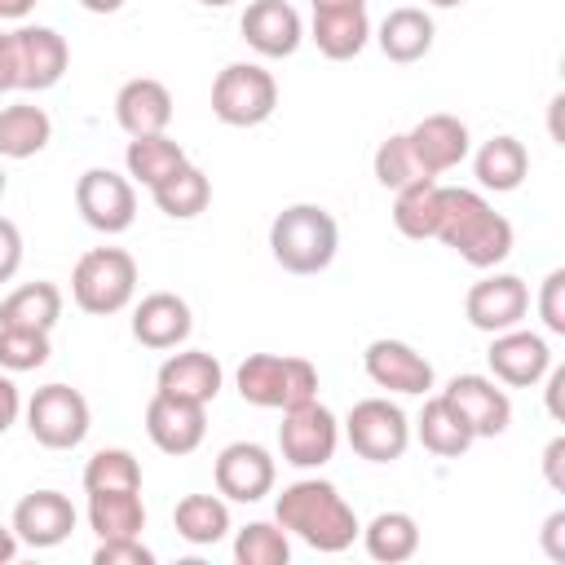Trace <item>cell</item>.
I'll use <instances>...</instances> for the list:
<instances>
[{"label": "cell", "instance_id": "obj_48", "mask_svg": "<svg viewBox=\"0 0 565 565\" xmlns=\"http://www.w3.org/2000/svg\"><path fill=\"white\" fill-rule=\"evenodd\" d=\"M18 556V534H13V525H0V565H9Z\"/></svg>", "mask_w": 565, "mask_h": 565}, {"label": "cell", "instance_id": "obj_18", "mask_svg": "<svg viewBox=\"0 0 565 565\" xmlns=\"http://www.w3.org/2000/svg\"><path fill=\"white\" fill-rule=\"evenodd\" d=\"M415 163L424 177H441L450 168H459L468 159V124L455 115H424L411 132H406Z\"/></svg>", "mask_w": 565, "mask_h": 565}, {"label": "cell", "instance_id": "obj_22", "mask_svg": "<svg viewBox=\"0 0 565 565\" xmlns=\"http://www.w3.org/2000/svg\"><path fill=\"white\" fill-rule=\"evenodd\" d=\"M194 318H190V305L177 296V291H150L137 309H132V340L146 344V349H177L185 344Z\"/></svg>", "mask_w": 565, "mask_h": 565}, {"label": "cell", "instance_id": "obj_2", "mask_svg": "<svg viewBox=\"0 0 565 565\" xmlns=\"http://www.w3.org/2000/svg\"><path fill=\"white\" fill-rule=\"evenodd\" d=\"M450 252H459L472 269H494L512 252V221L499 216L477 190L463 185H441V216L437 234Z\"/></svg>", "mask_w": 565, "mask_h": 565}, {"label": "cell", "instance_id": "obj_44", "mask_svg": "<svg viewBox=\"0 0 565 565\" xmlns=\"http://www.w3.org/2000/svg\"><path fill=\"white\" fill-rule=\"evenodd\" d=\"M18 411H22V397H18V384L9 375H0V437L18 424Z\"/></svg>", "mask_w": 565, "mask_h": 565}, {"label": "cell", "instance_id": "obj_3", "mask_svg": "<svg viewBox=\"0 0 565 565\" xmlns=\"http://www.w3.org/2000/svg\"><path fill=\"white\" fill-rule=\"evenodd\" d=\"M340 225L322 203H291L269 225V252L287 274H322L335 260Z\"/></svg>", "mask_w": 565, "mask_h": 565}, {"label": "cell", "instance_id": "obj_34", "mask_svg": "<svg viewBox=\"0 0 565 565\" xmlns=\"http://www.w3.org/2000/svg\"><path fill=\"white\" fill-rule=\"evenodd\" d=\"M172 525H177V534L185 543L212 547V543H221L230 534V508L216 494H185L177 503V512H172Z\"/></svg>", "mask_w": 565, "mask_h": 565}, {"label": "cell", "instance_id": "obj_28", "mask_svg": "<svg viewBox=\"0 0 565 565\" xmlns=\"http://www.w3.org/2000/svg\"><path fill=\"white\" fill-rule=\"evenodd\" d=\"M88 525L97 539H128L146 530L141 490H93L88 494Z\"/></svg>", "mask_w": 565, "mask_h": 565}, {"label": "cell", "instance_id": "obj_45", "mask_svg": "<svg viewBox=\"0 0 565 565\" xmlns=\"http://www.w3.org/2000/svg\"><path fill=\"white\" fill-rule=\"evenodd\" d=\"M543 547H547L552 561L565 565V512H552V516L543 521Z\"/></svg>", "mask_w": 565, "mask_h": 565}, {"label": "cell", "instance_id": "obj_23", "mask_svg": "<svg viewBox=\"0 0 565 565\" xmlns=\"http://www.w3.org/2000/svg\"><path fill=\"white\" fill-rule=\"evenodd\" d=\"M221 380H225L221 362L203 349H181L159 366V393H172V397H185V402H199V406L216 402Z\"/></svg>", "mask_w": 565, "mask_h": 565}, {"label": "cell", "instance_id": "obj_36", "mask_svg": "<svg viewBox=\"0 0 565 565\" xmlns=\"http://www.w3.org/2000/svg\"><path fill=\"white\" fill-rule=\"evenodd\" d=\"M84 490H141V463L124 446H106L84 463Z\"/></svg>", "mask_w": 565, "mask_h": 565}, {"label": "cell", "instance_id": "obj_37", "mask_svg": "<svg viewBox=\"0 0 565 565\" xmlns=\"http://www.w3.org/2000/svg\"><path fill=\"white\" fill-rule=\"evenodd\" d=\"M234 561L238 565H287L291 561L287 530L278 521H252V525H243L238 539H234Z\"/></svg>", "mask_w": 565, "mask_h": 565}, {"label": "cell", "instance_id": "obj_47", "mask_svg": "<svg viewBox=\"0 0 565 565\" xmlns=\"http://www.w3.org/2000/svg\"><path fill=\"white\" fill-rule=\"evenodd\" d=\"M561 388H565V366H547V415H552V419H565V411H561Z\"/></svg>", "mask_w": 565, "mask_h": 565}, {"label": "cell", "instance_id": "obj_53", "mask_svg": "<svg viewBox=\"0 0 565 565\" xmlns=\"http://www.w3.org/2000/svg\"><path fill=\"white\" fill-rule=\"evenodd\" d=\"M199 4H207V9H225V4H234V0H199Z\"/></svg>", "mask_w": 565, "mask_h": 565}, {"label": "cell", "instance_id": "obj_29", "mask_svg": "<svg viewBox=\"0 0 565 565\" xmlns=\"http://www.w3.org/2000/svg\"><path fill=\"white\" fill-rule=\"evenodd\" d=\"M472 172H477V181H481L486 190L508 194V190H516V185L525 181V172H530V154H525V146H521L516 137L503 132V137H490V141L477 150Z\"/></svg>", "mask_w": 565, "mask_h": 565}, {"label": "cell", "instance_id": "obj_12", "mask_svg": "<svg viewBox=\"0 0 565 565\" xmlns=\"http://www.w3.org/2000/svg\"><path fill=\"white\" fill-rule=\"evenodd\" d=\"M216 490L234 503H256L274 490V477H278V463L265 446L256 441H230L221 455H216Z\"/></svg>", "mask_w": 565, "mask_h": 565}, {"label": "cell", "instance_id": "obj_11", "mask_svg": "<svg viewBox=\"0 0 565 565\" xmlns=\"http://www.w3.org/2000/svg\"><path fill=\"white\" fill-rule=\"evenodd\" d=\"M525 313H530V287L516 274H490V278L472 282L463 296V318L486 335L521 327Z\"/></svg>", "mask_w": 565, "mask_h": 565}, {"label": "cell", "instance_id": "obj_4", "mask_svg": "<svg viewBox=\"0 0 565 565\" xmlns=\"http://www.w3.org/2000/svg\"><path fill=\"white\" fill-rule=\"evenodd\" d=\"M238 397L260 411H291L318 397V371L309 358H278V353H247L234 371Z\"/></svg>", "mask_w": 565, "mask_h": 565}, {"label": "cell", "instance_id": "obj_35", "mask_svg": "<svg viewBox=\"0 0 565 565\" xmlns=\"http://www.w3.org/2000/svg\"><path fill=\"white\" fill-rule=\"evenodd\" d=\"M362 534V543H366V552L375 556V561H384V565H397V561H411L415 552H419V525H415V516L411 512H380L366 530H358Z\"/></svg>", "mask_w": 565, "mask_h": 565}, {"label": "cell", "instance_id": "obj_32", "mask_svg": "<svg viewBox=\"0 0 565 565\" xmlns=\"http://www.w3.org/2000/svg\"><path fill=\"white\" fill-rule=\"evenodd\" d=\"M124 163H128V177L141 181V185H159L163 177H172L177 168H185V150L181 141H172L168 132H150V137H132L128 150H124Z\"/></svg>", "mask_w": 565, "mask_h": 565}, {"label": "cell", "instance_id": "obj_54", "mask_svg": "<svg viewBox=\"0 0 565 565\" xmlns=\"http://www.w3.org/2000/svg\"><path fill=\"white\" fill-rule=\"evenodd\" d=\"M0 194H4V168H0Z\"/></svg>", "mask_w": 565, "mask_h": 565}, {"label": "cell", "instance_id": "obj_42", "mask_svg": "<svg viewBox=\"0 0 565 565\" xmlns=\"http://www.w3.org/2000/svg\"><path fill=\"white\" fill-rule=\"evenodd\" d=\"M18 265H22V230L9 216H0V282H9Z\"/></svg>", "mask_w": 565, "mask_h": 565}, {"label": "cell", "instance_id": "obj_15", "mask_svg": "<svg viewBox=\"0 0 565 565\" xmlns=\"http://www.w3.org/2000/svg\"><path fill=\"white\" fill-rule=\"evenodd\" d=\"M13 35V57H18V88L44 93L66 75L71 49L53 26H18Z\"/></svg>", "mask_w": 565, "mask_h": 565}, {"label": "cell", "instance_id": "obj_38", "mask_svg": "<svg viewBox=\"0 0 565 565\" xmlns=\"http://www.w3.org/2000/svg\"><path fill=\"white\" fill-rule=\"evenodd\" d=\"M49 331L40 327H0V371H40L49 362Z\"/></svg>", "mask_w": 565, "mask_h": 565}, {"label": "cell", "instance_id": "obj_39", "mask_svg": "<svg viewBox=\"0 0 565 565\" xmlns=\"http://www.w3.org/2000/svg\"><path fill=\"white\" fill-rule=\"evenodd\" d=\"M371 168H375V181H380L384 190H402V185H411V181H419V177H424V172H419V163H415V150H411L406 132L384 137V141L375 146Z\"/></svg>", "mask_w": 565, "mask_h": 565}, {"label": "cell", "instance_id": "obj_27", "mask_svg": "<svg viewBox=\"0 0 565 565\" xmlns=\"http://www.w3.org/2000/svg\"><path fill=\"white\" fill-rule=\"evenodd\" d=\"M437 216H441V181L437 177H419L402 190H393V225L406 238H433L437 234Z\"/></svg>", "mask_w": 565, "mask_h": 565}, {"label": "cell", "instance_id": "obj_30", "mask_svg": "<svg viewBox=\"0 0 565 565\" xmlns=\"http://www.w3.org/2000/svg\"><path fill=\"white\" fill-rule=\"evenodd\" d=\"M62 318V291L57 282H22L18 291H9L0 300V327H40L53 331Z\"/></svg>", "mask_w": 565, "mask_h": 565}, {"label": "cell", "instance_id": "obj_16", "mask_svg": "<svg viewBox=\"0 0 565 565\" xmlns=\"http://www.w3.org/2000/svg\"><path fill=\"white\" fill-rule=\"evenodd\" d=\"M486 362L494 371V380L512 384V388H530L547 375L552 366V349L539 331H525V327H512V331H499L486 349Z\"/></svg>", "mask_w": 565, "mask_h": 565}, {"label": "cell", "instance_id": "obj_7", "mask_svg": "<svg viewBox=\"0 0 565 565\" xmlns=\"http://www.w3.org/2000/svg\"><path fill=\"white\" fill-rule=\"evenodd\" d=\"M88 424H93L88 402L71 384H44L26 402V428L49 450H75L88 437Z\"/></svg>", "mask_w": 565, "mask_h": 565}, {"label": "cell", "instance_id": "obj_13", "mask_svg": "<svg viewBox=\"0 0 565 565\" xmlns=\"http://www.w3.org/2000/svg\"><path fill=\"white\" fill-rule=\"evenodd\" d=\"M441 397L468 419L472 437H499L512 424V397L490 375H455L441 388Z\"/></svg>", "mask_w": 565, "mask_h": 565}, {"label": "cell", "instance_id": "obj_31", "mask_svg": "<svg viewBox=\"0 0 565 565\" xmlns=\"http://www.w3.org/2000/svg\"><path fill=\"white\" fill-rule=\"evenodd\" d=\"M53 137V119L40 106H4L0 110V159H31L49 146Z\"/></svg>", "mask_w": 565, "mask_h": 565}, {"label": "cell", "instance_id": "obj_20", "mask_svg": "<svg viewBox=\"0 0 565 565\" xmlns=\"http://www.w3.org/2000/svg\"><path fill=\"white\" fill-rule=\"evenodd\" d=\"M243 40L260 53V57H291L305 40L300 13L287 0H252L243 13Z\"/></svg>", "mask_w": 565, "mask_h": 565}, {"label": "cell", "instance_id": "obj_6", "mask_svg": "<svg viewBox=\"0 0 565 565\" xmlns=\"http://www.w3.org/2000/svg\"><path fill=\"white\" fill-rule=\"evenodd\" d=\"M278 84L256 62H230L212 84V115L230 128H256L274 115Z\"/></svg>", "mask_w": 565, "mask_h": 565}, {"label": "cell", "instance_id": "obj_49", "mask_svg": "<svg viewBox=\"0 0 565 565\" xmlns=\"http://www.w3.org/2000/svg\"><path fill=\"white\" fill-rule=\"evenodd\" d=\"M35 0H0V18H26Z\"/></svg>", "mask_w": 565, "mask_h": 565}, {"label": "cell", "instance_id": "obj_19", "mask_svg": "<svg viewBox=\"0 0 565 565\" xmlns=\"http://www.w3.org/2000/svg\"><path fill=\"white\" fill-rule=\"evenodd\" d=\"M75 530V508L62 490H31L13 508V534L26 547H57Z\"/></svg>", "mask_w": 565, "mask_h": 565}, {"label": "cell", "instance_id": "obj_46", "mask_svg": "<svg viewBox=\"0 0 565 565\" xmlns=\"http://www.w3.org/2000/svg\"><path fill=\"white\" fill-rule=\"evenodd\" d=\"M18 88V57H13V35L0 31V93Z\"/></svg>", "mask_w": 565, "mask_h": 565}, {"label": "cell", "instance_id": "obj_17", "mask_svg": "<svg viewBox=\"0 0 565 565\" xmlns=\"http://www.w3.org/2000/svg\"><path fill=\"white\" fill-rule=\"evenodd\" d=\"M362 366L371 375V384L388 388V393H428L433 388V362L411 349L406 340H371L366 353H362Z\"/></svg>", "mask_w": 565, "mask_h": 565}, {"label": "cell", "instance_id": "obj_21", "mask_svg": "<svg viewBox=\"0 0 565 565\" xmlns=\"http://www.w3.org/2000/svg\"><path fill=\"white\" fill-rule=\"evenodd\" d=\"M115 119L128 137H150V132H168L172 124V93L168 84L137 75L115 93Z\"/></svg>", "mask_w": 565, "mask_h": 565}, {"label": "cell", "instance_id": "obj_8", "mask_svg": "<svg viewBox=\"0 0 565 565\" xmlns=\"http://www.w3.org/2000/svg\"><path fill=\"white\" fill-rule=\"evenodd\" d=\"M349 446L371 463H393L411 446V419L388 397H362L344 419Z\"/></svg>", "mask_w": 565, "mask_h": 565}, {"label": "cell", "instance_id": "obj_14", "mask_svg": "<svg viewBox=\"0 0 565 565\" xmlns=\"http://www.w3.org/2000/svg\"><path fill=\"white\" fill-rule=\"evenodd\" d=\"M146 433L163 455H190V450L203 446L207 415H203L199 402H185V397H172V393L154 388V397L146 402Z\"/></svg>", "mask_w": 565, "mask_h": 565}, {"label": "cell", "instance_id": "obj_41", "mask_svg": "<svg viewBox=\"0 0 565 565\" xmlns=\"http://www.w3.org/2000/svg\"><path fill=\"white\" fill-rule=\"evenodd\" d=\"M539 318L552 335H565V269H552L539 287Z\"/></svg>", "mask_w": 565, "mask_h": 565}, {"label": "cell", "instance_id": "obj_24", "mask_svg": "<svg viewBox=\"0 0 565 565\" xmlns=\"http://www.w3.org/2000/svg\"><path fill=\"white\" fill-rule=\"evenodd\" d=\"M415 437H419L424 450H433V455H441V459H459V455L477 441L472 428H468V419H463L441 393L424 402V411H419V419H415Z\"/></svg>", "mask_w": 565, "mask_h": 565}, {"label": "cell", "instance_id": "obj_33", "mask_svg": "<svg viewBox=\"0 0 565 565\" xmlns=\"http://www.w3.org/2000/svg\"><path fill=\"white\" fill-rule=\"evenodd\" d=\"M150 194H154V207H159L163 216H172V221H190V216H199V212L212 203V181H207L203 168L185 163V168H177L172 177H163Z\"/></svg>", "mask_w": 565, "mask_h": 565}, {"label": "cell", "instance_id": "obj_10", "mask_svg": "<svg viewBox=\"0 0 565 565\" xmlns=\"http://www.w3.org/2000/svg\"><path fill=\"white\" fill-rule=\"evenodd\" d=\"M75 207H79L84 225H93L97 234H124L137 216V190L128 177H119L110 168H88L75 181Z\"/></svg>", "mask_w": 565, "mask_h": 565}, {"label": "cell", "instance_id": "obj_25", "mask_svg": "<svg viewBox=\"0 0 565 565\" xmlns=\"http://www.w3.org/2000/svg\"><path fill=\"white\" fill-rule=\"evenodd\" d=\"M313 44L322 57L331 62H349L366 49L371 40V22H366V9H322L313 13Z\"/></svg>", "mask_w": 565, "mask_h": 565}, {"label": "cell", "instance_id": "obj_9", "mask_svg": "<svg viewBox=\"0 0 565 565\" xmlns=\"http://www.w3.org/2000/svg\"><path fill=\"white\" fill-rule=\"evenodd\" d=\"M335 446H340V419L318 397L282 411V424H278L282 463H291V468H322L335 455Z\"/></svg>", "mask_w": 565, "mask_h": 565}, {"label": "cell", "instance_id": "obj_43", "mask_svg": "<svg viewBox=\"0 0 565 565\" xmlns=\"http://www.w3.org/2000/svg\"><path fill=\"white\" fill-rule=\"evenodd\" d=\"M543 472L552 490H565V437H552L543 450Z\"/></svg>", "mask_w": 565, "mask_h": 565}, {"label": "cell", "instance_id": "obj_5", "mask_svg": "<svg viewBox=\"0 0 565 565\" xmlns=\"http://www.w3.org/2000/svg\"><path fill=\"white\" fill-rule=\"evenodd\" d=\"M71 296L84 313L106 318L132 305L137 296V260L124 247H93L75 260L71 274Z\"/></svg>", "mask_w": 565, "mask_h": 565}, {"label": "cell", "instance_id": "obj_52", "mask_svg": "<svg viewBox=\"0 0 565 565\" xmlns=\"http://www.w3.org/2000/svg\"><path fill=\"white\" fill-rule=\"evenodd\" d=\"M428 4H437V9H455V4H463V0H428Z\"/></svg>", "mask_w": 565, "mask_h": 565}, {"label": "cell", "instance_id": "obj_26", "mask_svg": "<svg viewBox=\"0 0 565 565\" xmlns=\"http://www.w3.org/2000/svg\"><path fill=\"white\" fill-rule=\"evenodd\" d=\"M375 40H380V49H384L388 62L411 66V62L428 57V49H433V18L424 9H415V4H402V9H393L380 22V35Z\"/></svg>", "mask_w": 565, "mask_h": 565}, {"label": "cell", "instance_id": "obj_51", "mask_svg": "<svg viewBox=\"0 0 565 565\" xmlns=\"http://www.w3.org/2000/svg\"><path fill=\"white\" fill-rule=\"evenodd\" d=\"M88 13H119L124 9V0H79Z\"/></svg>", "mask_w": 565, "mask_h": 565}, {"label": "cell", "instance_id": "obj_1", "mask_svg": "<svg viewBox=\"0 0 565 565\" xmlns=\"http://www.w3.org/2000/svg\"><path fill=\"white\" fill-rule=\"evenodd\" d=\"M274 521L287 534H296L300 543H309L313 552H344V547H353V539L362 530L358 512L344 503V494L318 477L291 481L274 503Z\"/></svg>", "mask_w": 565, "mask_h": 565}, {"label": "cell", "instance_id": "obj_40", "mask_svg": "<svg viewBox=\"0 0 565 565\" xmlns=\"http://www.w3.org/2000/svg\"><path fill=\"white\" fill-rule=\"evenodd\" d=\"M93 565H154V552L141 543V534H128V539H97Z\"/></svg>", "mask_w": 565, "mask_h": 565}, {"label": "cell", "instance_id": "obj_50", "mask_svg": "<svg viewBox=\"0 0 565 565\" xmlns=\"http://www.w3.org/2000/svg\"><path fill=\"white\" fill-rule=\"evenodd\" d=\"M313 4V13H322V9H366V0H309Z\"/></svg>", "mask_w": 565, "mask_h": 565}]
</instances>
